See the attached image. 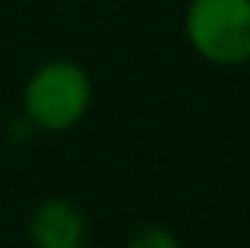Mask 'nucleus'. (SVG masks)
Masks as SVG:
<instances>
[{
	"label": "nucleus",
	"mask_w": 250,
	"mask_h": 248,
	"mask_svg": "<svg viewBox=\"0 0 250 248\" xmlns=\"http://www.w3.org/2000/svg\"><path fill=\"white\" fill-rule=\"evenodd\" d=\"M92 105V80L76 61L57 57L29 76L22 89L25 118L42 130H67Z\"/></svg>",
	"instance_id": "1"
},
{
	"label": "nucleus",
	"mask_w": 250,
	"mask_h": 248,
	"mask_svg": "<svg viewBox=\"0 0 250 248\" xmlns=\"http://www.w3.org/2000/svg\"><path fill=\"white\" fill-rule=\"evenodd\" d=\"M184 35L203 61L241 67L250 61V0H190Z\"/></svg>",
	"instance_id": "2"
},
{
	"label": "nucleus",
	"mask_w": 250,
	"mask_h": 248,
	"mask_svg": "<svg viewBox=\"0 0 250 248\" xmlns=\"http://www.w3.org/2000/svg\"><path fill=\"white\" fill-rule=\"evenodd\" d=\"M85 223L73 204L67 200H42L32 210L29 236L35 248H73L83 242Z\"/></svg>",
	"instance_id": "3"
},
{
	"label": "nucleus",
	"mask_w": 250,
	"mask_h": 248,
	"mask_svg": "<svg viewBox=\"0 0 250 248\" xmlns=\"http://www.w3.org/2000/svg\"><path fill=\"white\" fill-rule=\"evenodd\" d=\"M130 248H181V245H177V239L171 236L168 229L149 226V229H140L130 239Z\"/></svg>",
	"instance_id": "4"
},
{
	"label": "nucleus",
	"mask_w": 250,
	"mask_h": 248,
	"mask_svg": "<svg viewBox=\"0 0 250 248\" xmlns=\"http://www.w3.org/2000/svg\"><path fill=\"white\" fill-rule=\"evenodd\" d=\"M73 248H89V245H83V242H80V245H73Z\"/></svg>",
	"instance_id": "5"
}]
</instances>
